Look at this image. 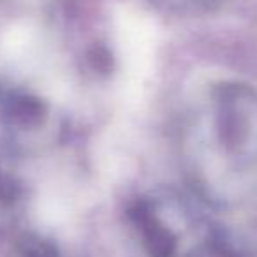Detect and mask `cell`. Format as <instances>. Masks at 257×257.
Listing matches in <instances>:
<instances>
[{
  "label": "cell",
  "instance_id": "obj_1",
  "mask_svg": "<svg viewBox=\"0 0 257 257\" xmlns=\"http://www.w3.org/2000/svg\"><path fill=\"white\" fill-rule=\"evenodd\" d=\"M6 116L22 127H36L46 116V104L32 95H16L4 106Z\"/></svg>",
  "mask_w": 257,
  "mask_h": 257
},
{
  "label": "cell",
  "instance_id": "obj_2",
  "mask_svg": "<svg viewBox=\"0 0 257 257\" xmlns=\"http://www.w3.org/2000/svg\"><path fill=\"white\" fill-rule=\"evenodd\" d=\"M145 232V246L150 257H173L176 250V241L173 232L164 224L152 215L150 218L140 224Z\"/></svg>",
  "mask_w": 257,
  "mask_h": 257
},
{
  "label": "cell",
  "instance_id": "obj_3",
  "mask_svg": "<svg viewBox=\"0 0 257 257\" xmlns=\"http://www.w3.org/2000/svg\"><path fill=\"white\" fill-rule=\"evenodd\" d=\"M22 257H58L57 246L51 241L36 236H29L22 241Z\"/></svg>",
  "mask_w": 257,
  "mask_h": 257
},
{
  "label": "cell",
  "instance_id": "obj_4",
  "mask_svg": "<svg viewBox=\"0 0 257 257\" xmlns=\"http://www.w3.org/2000/svg\"><path fill=\"white\" fill-rule=\"evenodd\" d=\"M88 60L92 67L99 71L100 74H107L113 69V57L104 46H93L88 53Z\"/></svg>",
  "mask_w": 257,
  "mask_h": 257
},
{
  "label": "cell",
  "instance_id": "obj_5",
  "mask_svg": "<svg viewBox=\"0 0 257 257\" xmlns=\"http://www.w3.org/2000/svg\"><path fill=\"white\" fill-rule=\"evenodd\" d=\"M16 196H18L16 183L0 173V201H15Z\"/></svg>",
  "mask_w": 257,
  "mask_h": 257
}]
</instances>
